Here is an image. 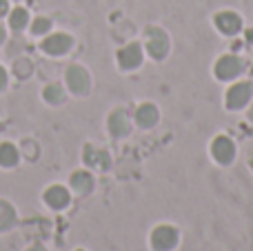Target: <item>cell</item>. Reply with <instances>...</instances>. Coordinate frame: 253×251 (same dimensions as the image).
<instances>
[{
    "label": "cell",
    "mask_w": 253,
    "mask_h": 251,
    "mask_svg": "<svg viewBox=\"0 0 253 251\" xmlns=\"http://www.w3.org/2000/svg\"><path fill=\"white\" fill-rule=\"evenodd\" d=\"M151 245L156 251H171L178 245V229L171 225H160L153 229Z\"/></svg>",
    "instance_id": "1"
},
{
    "label": "cell",
    "mask_w": 253,
    "mask_h": 251,
    "mask_svg": "<svg viewBox=\"0 0 253 251\" xmlns=\"http://www.w3.org/2000/svg\"><path fill=\"white\" fill-rule=\"evenodd\" d=\"M147 36H149L147 49L151 53V58L162 60L167 56V51H169V38H167V34L162 29H158V27H151V29H147Z\"/></svg>",
    "instance_id": "2"
},
{
    "label": "cell",
    "mask_w": 253,
    "mask_h": 251,
    "mask_svg": "<svg viewBox=\"0 0 253 251\" xmlns=\"http://www.w3.org/2000/svg\"><path fill=\"white\" fill-rule=\"evenodd\" d=\"M242 71H245V62L236 56H224L215 62V76L220 80H231L238 74H242Z\"/></svg>",
    "instance_id": "3"
},
{
    "label": "cell",
    "mask_w": 253,
    "mask_h": 251,
    "mask_svg": "<svg viewBox=\"0 0 253 251\" xmlns=\"http://www.w3.org/2000/svg\"><path fill=\"white\" fill-rule=\"evenodd\" d=\"M253 93V84L251 83H238L233 84L227 91V107L229 109H242V107L249 102Z\"/></svg>",
    "instance_id": "4"
},
{
    "label": "cell",
    "mask_w": 253,
    "mask_h": 251,
    "mask_svg": "<svg viewBox=\"0 0 253 251\" xmlns=\"http://www.w3.org/2000/svg\"><path fill=\"white\" fill-rule=\"evenodd\" d=\"M211 154H213V158L218 160L220 165H229L233 160V156H236V145H233L231 138L218 136L211 142Z\"/></svg>",
    "instance_id": "5"
},
{
    "label": "cell",
    "mask_w": 253,
    "mask_h": 251,
    "mask_svg": "<svg viewBox=\"0 0 253 251\" xmlns=\"http://www.w3.org/2000/svg\"><path fill=\"white\" fill-rule=\"evenodd\" d=\"M67 83L74 93H87L89 91V76L83 67H69L67 69Z\"/></svg>",
    "instance_id": "6"
},
{
    "label": "cell",
    "mask_w": 253,
    "mask_h": 251,
    "mask_svg": "<svg viewBox=\"0 0 253 251\" xmlns=\"http://www.w3.org/2000/svg\"><path fill=\"white\" fill-rule=\"evenodd\" d=\"M215 27H218L222 34L231 36V34H238V31H240L242 20H240V16H238V13L222 11V13H218V16H215Z\"/></svg>",
    "instance_id": "7"
},
{
    "label": "cell",
    "mask_w": 253,
    "mask_h": 251,
    "mask_svg": "<svg viewBox=\"0 0 253 251\" xmlns=\"http://www.w3.org/2000/svg\"><path fill=\"white\" fill-rule=\"evenodd\" d=\"M118 62L123 69H135V67L142 62V49H140V44H126L123 51L118 53Z\"/></svg>",
    "instance_id": "8"
},
{
    "label": "cell",
    "mask_w": 253,
    "mask_h": 251,
    "mask_svg": "<svg viewBox=\"0 0 253 251\" xmlns=\"http://www.w3.org/2000/svg\"><path fill=\"white\" fill-rule=\"evenodd\" d=\"M42 49L47 53H51V56H60V53H65V51L71 49V38L67 34L49 36V38L42 42Z\"/></svg>",
    "instance_id": "9"
},
{
    "label": "cell",
    "mask_w": 253,
    "mask_h": 251,
    "mask_svg": "<svg viewBox=\"0 0 253 251\" xmlns=\"http://www.w3.org/2000/svg\"><path fill=\"white\" fill-rule=\"evenodd\" d=\"M44 203L51 209H65L69 205V191L60 185H53L44 191Z\"/></svg>",
    "instance_id": "10"
},
{
    "label": "cell",
    "mask_w": 253,
    "mask_h": 251,
    "mask_svg": "<svg viewBox=\"0 0 253 251\" xmlns=\"http://www.w3.org/2000/svg\"><path fill=\"white\" fill-rule=\"evenodd\" d=\"M129 129H131V125H129V118H126V114L123 109H116L114 114L109 116V131H111V136H116V138H123L129 133Z\"/></svg>",
    "instance_id": "11"
},
{
    "label": "cell",
    "mask_w": 253,
    "mask_h": 251,
    "mask_svg": "<svg viewBox=\"0 0 253 251\" xmlns=\"http://www.w3.org/2000/svg\"><path fill=\"white\" fill-rule=\"evenodd\" d=\"M135 120H138V125L140 127H144V129L153 127V125L158 123V109L147 102V105L138 107V111H135Z\"/></svg>",
    "instance_id": "12"
},
{
    "label": "cell",
    "mask_w": 253,
    "mask_h": 251,
    "mask_svg": "<svg viewBox=\"0 0 253 251\" xmlns=\"http://www.w3.org/2000/svg\"><path fill=\"white\" fill-rule=\"evenodd\" d=\"M71 187H74L76 191H80V194H89L93 187V178L89 176L87 171H76L74 176H71Z\"/></svg>",
    "instance_id": "13"
},
{
    "label": "cell",
    "mask_w": 253,
    "mask_h": 251,
    "mask_svg": "<svg viewBox=\"0 0 253 251\" xmlns=\"http://www.w3.org/2000/svg\"><path fill=\"white\" fill-rule=\"evenodd\" d=\"M84 163L105 169V167H109V156H107L105 151H96L93 147H87V149H84Z\"/></svg>",
    "instance_id": "14"
},
{
    "label": "cell",
    "mask_w": 253,
    "mask_h": 251,
    "mask_svg": "<svg viewBox=\"0 0 253 251\" xmlns=\"http://www.w3.org/2000/svg\"><path fill=\"white\" fill-rule=\"evenodd\" d=\"M13 222H16V211L11 209V205L9 203L0 200V231L13 227Z\"/></svg>",
    "instance_id": "15"
},
{
    "label": "cell",
    "mask_w": 253,
    "mask_h": 251,
    "mask_svg": "<svg viewBox=\"0 0 253 251\" xmlns=\"http://www.w3.org/2000/svg\"><path fill=\"white\" fill-rule=\"evenodd\" d=\"M16 163H18V151H16V147L9 145V142L0 145V165H4V167H13Z\"/></svg>",
    "instance_id": "16"
},
{
    "label": "cell",
    "mask_w": 253,
    "mask_h": 251,
    "mask_svg": "<svg viewBox=\"0 0 253 251\" xmlns=\"http://www.w3.org/2000/svg\"><path fill=\"white\" fill-rule=\"evenodd\" d=\"M62 98H65V93H62V89L58 87V84H49V87L44 89V100L51 102V105L62 102Z\"/></svg>",
    "instance_id": "17"
},
{
    "label": "cell",
    "mask_w": 253,
    "mask_h": 251,
    "mask_svg": "<svg viewBox=\"0 0 253 251\" xmlns=\"http://www.w3.org/2000/svg\"><path fill=\"white\" fill-rule=\"evenodd\" d=\"M9 25H11V29H22V27L27 25V11L25 9H13L11 11V18H9Z\"/></svg>",
    "instance_id": "18"
},
{
    "label": "cell",
    "mask_w": 253,
    "mask_h": 251,
    "mask_svg": "<svg viewBox=\"0 0 253 251\" xmlns=\"http://www.w3.org/2000/svg\"><path fill=\"white\" fill-rule=\"evenodd\" d=\"M49 27H51V22L47 20V18H38V20H34V34H44V31H49Z\"/></svg>",
    "instance_id": "19"
},
{
    "label": "cell",
    "mask_w": 253,
    "mask_h": 251,
    "mask_svg": "<svg viewBox=\"0 0 253 251\" xmlns=\"http://www.w3.org/2000/svg\"><path fill=\"white\" fill-rule=\"evenodd\" d=\"M4 84H7V74H4V69L0 67V89H2Z\"/></svg>",
    "instance_id": "20"
},
{
    "label": "cell",
    "mask_w": 253,
    "mask_h": 251,
    "mask_svg": "<svg viewBox=\"0 0 253 251\" xmlns=\"http://www.w3.org/2000/svg\"><path fill=\"white\" fill-rule=\"evenodd\" d=\"M4 11H7V2H4V0H0V16H4Z\"/></svg>",
    "instance_id": "21"
},
{
    "label": "cell",
    "mask_w": 253,
    "mask_h": 251,
    "mask_svg": "<svg viewBox=\"0 0 253 251\" xmlns=\"http://www.w3.org/2000/svg\"><path fill=\"white\" fill-rule=\"evenodd\" d=\"M29 251H44V247H40V245H34Z\"/></svg>",
    "instance_id": "22"
},
{
    "label": "cell",
    "mask_w": 253,
    "mask_h": 251,
    "mask_svg": "<svg viewBox=\"0 0 253 251\" xmlns=\"http://www.w3.org/2000/svg\"><path fill=\"white\" fill-rule=\"evenodd\" d=\"M2 40H4V29L0 27V42H2Z\"/></svg>",
    "instance_id": "23"
},
{
    "label": "cell",
    "mask_w": 253,
    "mask_h": 251,
    "mask_svg": "<svg viewBox=\"0 0 253 251\" xmlns=\"http://www.w3.org/2000/svg\"><path fill=\"white\" fill-rule=\"evenodd\" d=\"M249 118L253 120V107H251V111H249Z\"/></svg>",
    "instance_id": "24"
},
{
    "label": "cell",
    "mask_w": 253,
    "mask_h": 251,
    "mask_svg": "<svg viewBox=\"0 0 253 251\" xmlns=\"http://www.w3.org/2000/svg\"><path fill=\"white\" fill-rule=\"evenodd\" d=\"M251 165H253V158H251Z\"/></svg>",
    "instance_id": "25"
}]
</instances>
